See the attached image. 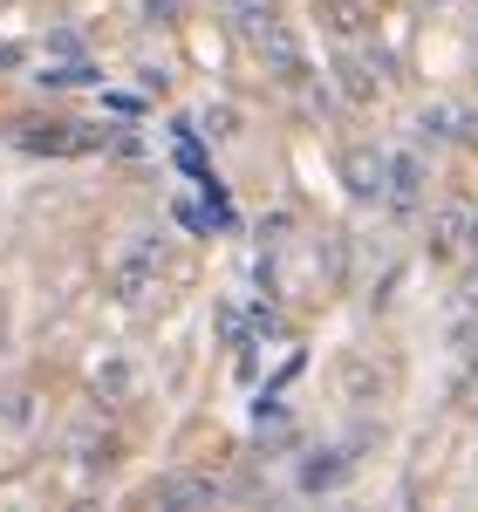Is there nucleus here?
Masks as SVG:
<instances>
[{"label":"nucleus","instance_id":"f03ea898","mask_svg":"<svg viewBox=\"0 0 478 512\" xmlns=\"http://www.w3.org/2000/svg\"><path fill=\"white\" fill-rule=\"evenodd\" d=\"M417 185H424V164L410 158V151H397V158H390V205H397V212H410V205H417Z\"/></svg>","mask_w":478,"mask_h":512},{"label":"nucleus","instance_id":"7ed1b4c3","mask_svg":"<svg viewBox=\"0 0 478 512\" xmlns=\"http://www.w3.org/2000/svg\"><path fill=\"white\" fill-rule=\"evenodd\" d=\"M41 82L48 89H82V82H96V69L89 62H62V69H41Z\"/></svg>","mask_w":478,"mask_h":512},{"label":"nucleus","instance_id":"20e7f679","mask_svg":"<svg viewBox=\"0 0 478 512\" xmlns=\"http://www.w3.org/2000/svg\"><path fill=\"white\" fill-rule=\"evenodd\" d=\"M472 246H478V219H472Z\"/></svg>","mask_w":478,"mask_h":512},{"label":"nucleus","instance_id":"f257e3e1","mask_svg":"<svg viewBox=\"0 0 478 512\" xmlns=\"http://www.w3.org/2000/svg\"><path fill=\"white\" fill-rule=\"evenodd\" d=\"M342 178H349V192H356V198H376V192H390V158H376V151H349V158H342Z\"/></svg>","mask_w":478,"mask_h":512}]
</instances>
